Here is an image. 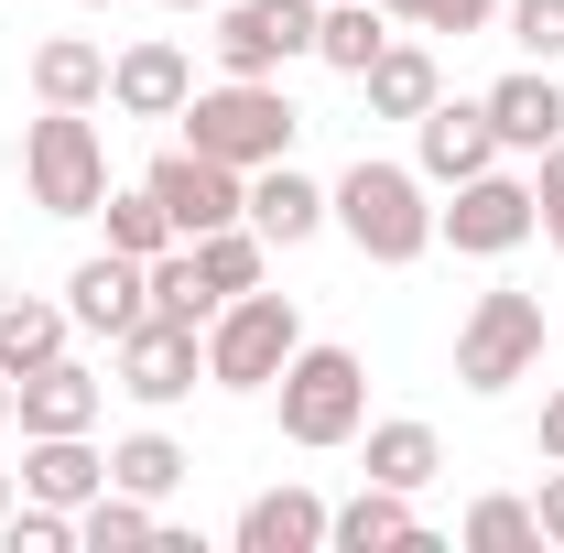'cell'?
<instances>
[{
	"label": "cell",
	"mask_w": 564,
	"mask_h": 553,
	"mask_svg": "<svg viewBox=\"0 0 564 553\" xmlns=\"http://www.w3.org/2000/svg\"><path fill=\"white\" fill-rule=\"evenodd\" d=\"M141 543H163V510L131 499V488H98L76 510V553H141Z\"/></svg>",
	"instance_id": "484cf974"
},
{
	"label": "cell",
	"mask_w": 564,
	"mask_h": 553,
	"mask_svg": "<svg viewBox=\"0 0 564 553\" xmlns=\"http://www.w3.org/2000/svg\"><path fill=\"white\" fill-rule=\"evenodd\" d=\"M478 109H489L499 152H554V141H564V76L554 66H510Z\"/></svg>",
	"instance_id": "2e32d148"
},
{
	"label": "cell",
	"mask_w": 564,
	"mask_h": 553,
	"mask_svg": "<svg viewBox=\"0 0 564 553\" xmlns=\"http://www.w3.org/2000/svg\"><path fill=\"white\" fill-rule=\"evenodd\" d=\"M76 11H120V0H76Z\"/></svg>",
	"instance_id": "f35d334b"
},
{
	"label": "cell",
	"mask_w": 564,
	"mask_h": 553,
	"mask_svg": "<svg viewBox=\"0 0 564 553\" xmlns=\"http://www.w3.org/2000/svg\"><path fill=\"white\" fill-rule=\"evenodd\" d=\"M228 543H239V553H326V499L282 478V488H261V499L239 510V532H228Z\"/></svg>",
	"instance_id": "ffe728a7"
},
{
	"label": "cell",
	"mask_w": 564,
	"mask_h": 553,
	"mask_svg": "<svg viewBox=\"0 0 564 553\" xmlns=\"http://www.w3.org/2000/svg\"><path fill=\"white\" fill-rule=\"evenodd\" d=\"M402 22L380 11V0H326L315 11V66H337V76H369V55L391 44Z\"/></svg>",
	"instance_id": "cb8c5ba5"
},
{
	"label": "cell",
	"mask_w": 564,
	"mask_h": 553,
	"mask_svg": "<svg viewBox=\"0 0 564 553\" xmlns=\"http://www.w3.org/2000/svg\"><path fill=\"white\" fill-rule=\"evenodd\" d=\"M217 304H228V293H217V282L196 272V250H185V239H174V250H163V261H152V315H174V326H207Z\"/></svg>",
	"instance_id": "f1b7e54d"
},
{
	"label": "cell",
	"mask_w": 564,
	"mask_h": 553,
	"mask_svg": "<svg viewBox=\"0 0 564 553\" xmlns=\"http://www.w3.org/2000/svg\"><path fill=\"white\" fill-rule=\"evenodd\" d=\"M185 467H196V456H185L163 423H141V434H120V445H109V488H131V499H152V510L185 488Z\"/></svg>",
	"instance_id": "d4e9b609"
},
{
	"label": "cell",
	"mask_w": 564,
	"mask_h": 553,
	"mask_svg": "<svg viewBox=\"0 0 564 553\" xmlns=\"http://www.w3.org/2000/svg\"><path fill=\"white\" fill-rule=\"evenodd\" d=\"M543 456L564 467V380H554V402H543Z\"/></svg>",
	"instance_id": "d590c367"
},
{
	"label": "cell",
	"mask_w": 564,
	"mask_h": 553,
	"mask_svg": "<svg viewBox=\"0 0 564 553\" xmlns=\"http://www.w3.org/2000/svg\"><path fill=\"white\" fill-rule=\"evenodd\" d=\"M369 120H423L434 98H445V66H434V44H413V33H391L380 55H369Z\"/></svg>",
	"instance_id": "d6986e66"
},
{
	"label": "cell",
	"mask_w": 564,
	"mask_h": 553,
	"mask_svg": "<svg viewBox=\"0 0 564 553\" xmlns=\"http://www.w3.org/2000/svg\"><path fill=\"white\" fill-rule=\"evenodd\" d=\"M456 543H467V553H543V521H532V499H510V488H499V499L467 510V532H456Z\"/></svg>",
	"instance_id": "f546056e"
},
{
	"label": "cell",
	"mask_w": 564,
	"mask_h": 553,
	"mask_svg": "<svg viewBox=\"0 0 564 553\" xmlns=\"http://www.w3.org/2000/svg\"><path fill=\"white\" fill-rule=\"evenodd\" d=\"M196 380H207V326L141 315L131 337H109V391H131L141 413H174V402H185Z\"/></svg>",
	"instance_id": "52a82bcc"
},
{
	"label": "cell",
	"mask_w": 564,
	"mask_h": 553,
	"mask_svg": "<svg viewBox=\"0 0 564 553\" xmlns=\"http://www.w3.org/2000/svg\"><path fill=\"white\" fill-rule=\"evenodd\" d=\"M109 488V456L87 434H22V499H55V510H87Z\"/></svg>",
	"instance_id": "ac0fdd59"
},
{
	"label": "cell",
	"mask_w": 564,
	"mask_h": 553,
	"mask_svg": "<svg viewBox=\"0 0 564 553\" xmlns=\"http://www.w3.org/2000/svg\"><path fill=\"white\" fill-rule=\"evenodd\" d=\"M33 98H44V109H98V98H109V44L44 33V44H33Z\"/></svg>",
	"instance_id": "7402d4cb"
},
{
	"label": "cell",
	"mask_w": 564,
	"mask_h": 553,
	"mask_svg": "<svg viewBox=\"0 0 564 553\" xmlns=\"http://www.w3.org/2000/svg\"><path fill=\"white\" fill-rule=\"evenodd\" d=\"M185 98H196V55L174 33H141V44L109 55V109L120 120H185Z\"/></svg>",
	"instance_id": "8fae6325"
},
{
	"label": "cell",
	"mask_w": 564,
	"mask_h": 553,
	"mask_svg": "<svg viewBox=\"0 0 564 553\" xmlns=\"http://www.w3.org/2000/svg\"><path fill=\"white\" fill-rule=\"evenodd\" d=\"M499 163V131H489V109L478 98H434L413 120V174L445 196V185H467V174H489Z\"/></svg>",
	"instance_id": "7c38bea8"
},
{
	"label": "cell",
	"mask_w": 564,
	"mask_h": 553,
	"mask_svg": "<svg viewBox=\"0 0 564 553\" xmlns=\"http://www.w3.org/2000/svg\"><path fill=\"white\" fill-rule=\"evenodd\" d=\"M326 217H337V239H348L358 261H380V272H413L423 250H434V185H423L413 163H369L358 152L348 174L326 185Z\"/></svg>",
	"instance_id": "6da1fadb"
},
{
	"label": "cell",
	"mask_w": 564,
	"mask_h": 553,
	"mask_svg": "<svg viewBox=\"0 0 564 553\" xmlns=\"http://www.w3.org/2000/svg\"><path fill=\"white\" fill-rule=\"evenodd\" d=\"M293 347H304L293 293H228V304L207 315V380L217 391H272Z\"/></svg>",
	"instance_id": "5b68a950"
},
{
	"label": "cell",
	"mask_w": 564,
	"mask_h": 553,
	"mask_svg": "<svg viewBox=\"0 0 564 553\" xmlns=\"http://www.w3.org/2000/svg\"><path fill=\"white\" fill-rule=\"evenodd\" d=\"M141 185L163 196L174 239H207V228H239V217H250V174H239V163H217V152H196V141H174Z\"/></svg>",
	"instance_id": "30bf717a"
},
{
	"label": "cell",
	"mask_w": 564,
	"mask_h": 553,
	"mask_svg": "<svg viewBox=\"0 0 564 553\" xmlns=\"http://www.w3.org/2000/svg\"><path fill=\"white\" fill-rule=\"evenodd\" d=\"M358 456H369V478L380 488H434L445 478V434H434V423L423 413H391V423H358Z\"/></svg>",
	"instance_id": "44dd1931"
},
{
	"label": "cell",
	"mask_w": 564,
	"mask_h": 553,
	"mask_svg": "<svg viewBox=\"0 0 564 553\" xmlns=\"http://www.w3.org/2000/svg\"><path fill=\"white\" fill-rule=\"evenodd\" d=\"M0 543H11V553H76V510H55V499H11Z\"/></svg>",
	"instance_id": "1f68e13d"
},
{
	"label": "cell",
	"mask_w": 564,
	"mask_h": 553,
	"mask_svg": "<svg viewBox=\"0 0 564 553\" xmlns=\"http://www.w3.org/2000/svg\"><path fill=\"white\" fill-rule=\"evenodd\" d=\"M315 11L326 0H217V76H282L293 55H315Z\"/></svg>",
	"instance_id": "9c48e42d"
},
{
	"label": "cell",
	"mask_w": 564,
	"mask_h": 553,
	"mask_svg": "<svg viewBox=\"0 0 564 553\" xmlns=\"http://www.w3.org/2000/svg\"><path fill=\"white\" fill-rule=\"evenodd\" d=\"M98 228H109V250H131V261H163V250H174V217H163L152 185H109V196H98Z\"/></svg>",
	"instance_id": "83f0119b"
},
{
	"label": "cell",
	"mask_w": 564,
	"mask_h": 553,
	"mask_svg": "<svg viewBox=\"0 0 564 553\" xmlns=\"http://www.w3.org/2000/svg\"><path fill=\"white\" fill-rule=\"evenodd\" d=\"M434 532H423V510H413V488H358V499H337L326 510V553H423Z\"/></svg>",
	"instance_id": "9a60e30c"
},
{
	"label": "cell",
	"mask_w": 564,
	"mask_h": 553,
	"mask_svg": "<svg viewBox=\"0 0 564 553\" xmlns=\"http://www.w3.org/2000/svg\"><path fill=\"white\" fill-rule=\"evenodd\" d=\"M0 521H11V478H0Z\"/></svg>",
	"instance_id": "ab89813d"
},
{
	"label": "cell",
	"mask_w": 564,
	"mask_h": 553,
	"mask_svg": "<svg viewBox=\"0 0 564 553\" xmlns=\"http://www.w3.org/2000/svg\"><path fill=\"white\" fill-rule=\"evenodd\" d=\"M532 358H543V293H478L467 304V326H456V380L478 391V402H499L510 380H532Z\"/></svg>",
	"instance_id": "8992f818"
},
{
	"label": "cell",
	"mask_w": 564,
	"mask_h": 553,
	"mask_svg": "<svg viewBox=\"0 0 564 553\" xmlns=\"http://www.w3.org/2000/svg\"><path fill=\"white\" fill-rule=\"evenodd\" d=\"M22 196L44 217H98V196H109V141H98L87 109L22 120Z\"/></svg>",
	"instance_id": "277c9868"
},
{
	"label": "cell",
	"mask_w": 564,
	"mask_h": 553,
	"mask_svg": "<svg viewBox=\"0 0 564 553\" xmlns=\"http://www.w3.org/2000/svg\"><path fill=\"white\" fill-rule=\"evenodd\" d=\"M272 413H282V445H304V456L358 445V423H369V358L337 347V337H304L272 380Z\"/></svg>",
	"instance_id": "7a4b0ae2"
},
{
	"label": "cell",
	"mask_w": 564,
	"mask_h": 553,
	"mask_svg": "<svg viewBox=\"0 0 564 553\" xmlns=\"http://www.w3.org/2000/svg\"><path fill=\"white\" fill-rule=\"evenodd\" d=\"M402 33H489L499 22V0H380Z\"/></svg>",
	"instance_id": "d6a6232c"
},
{
	"label": "cell",
	"mask_w": 564,
	"mask_h": 553,
	"mask_svg": "<svg viewBox=\"0 0 564 553\" xmlns=\"http://www.w3.org/2000/svg\"><path fill=\"white\" fill-rule=\"evenodd\" d=\"M434 239L456 250V261H510L521 239H532V174H467V185H445V207H434Z\"/></svg>",
	"instance_id": "ba28073f"
},
{
	"label": "cell",
	"mask_w": 564,
	"mask_h": 553,
	"mask_svg": "<svg viewBox=\"0 0 564 553\" xmlns=\"http://www.w3.org/2000/svg\"><path fill=\"white\" fill-rule=\"evenodd\" d=\"M250 228H261L272 250H304V239H326L337 217H326V185L282 152V163H261V174H250Z\"/></svg>",
	"instance_id": "e0dca14e"
},
{
	"label": "cell",
	"mask_w": 564,
	"mask_h": 553,
	"mask_svg": "<svg viewBox=\"0 0 564 553\" xmlns=\"http://www.w3.org/2000/svg\"><path fill=\"white\" fill-rule=\"evenodd\" d=\"M163 11H217V0H163Z\"/></svg>",
	"instance_id": "74e56055"
},
{
	"label": "cell",
	"mask_w": 564,
	"mask_h": 553,
	"mask_svg": "<svg viewBox=\"0 0 564 553\" xmlns=\"http://www.w3.org/2000/svg\"><path fill=\"white\" fill-rule=\"evenodd\" d=\"M499 22H510L521 66H564V0H499Z\"/></svg>",
	"instance_id": "4dcf8cb0"
},
{
	"label": "cell",
	"mask_w": 564,
	"mask_h": 553,
	"mask_svg": "<svg viewBox=\"0 0 564 553\" xmlns=\"http://www.w3.org/2000/svg\"><path fill=\"white\" fill-rule=\"evenodd\" d=\"M532 239H554V250H564V141H554V152H532Z\"/></svg>",
	"instance_id": "836d02e7"
},
{
	"label": "cell",
	"mask_w": 564,
	"mask_h": 553,
	"mask_svg": "<svg viewBox=\"0 0 564 553\" xmlns=\"http://www.w3.org/2000/svg\"><path fill=\"white\" fill-rule=\"evenodd\" d=\"M293 131H304V109L282 98V76H217V87H196V98H185V141H196V152H217V163H239V174L282 163V152H293Z\"/></svg>",
	"instance_id": "3957f363"
},
{
	"label": "cell",
	"mask_w": 564,
	"mask_h": 553,
	"mask_svg": "<svg viewBox=\"0 0 564 553\" xmlns=\"http://www.w3.org/2000/svg\"><path fill=\"white\" fill-rule=\"evenodd\" d=\"M0 434H11V380H0Z\"/></svg>",
	"instance_id": "8d00e7d4"
},
{
	"label": "cell",
	"mask_w": 564,
	"mask_h": 553,
	"mask_svg": "<svg viewBox=\"0 0 564 553\" xmlns=\"http://www.w3.org/2000/svg\"><path fill=\"white\" fill-rule=\"evenodd\" d=\"M185 250H196V272H207L217 293H261V282H272V239H261L250 217H239V228H207V239H185Z\"/></svg>",
	"instance_id": "4316f807"
},
{
	"label": "cell",
	"mask_w": 564,
	"mask_h": 553,
	"mask_svg": "<svg viewBox=\"0 0 564 553\" xmlns=\"http://www.w3.org/2000/svg\"><path fill=\"white\" fill-rule=\"evenodd\" d=\"M98 413H109V380L87 358H44L33 380H11V423L22 434H98Z\"/></svg>",
	"instance_id": "5bb4252c"
},
{
	"label": "cell",
	"mask_w": 564,
	"mask_h": 553,
	"mask_svg": "<svg viewBox=\"0 0 564 553\" xmlns=\"http://www.w3.org/2000/svg\"><path fill=\"white\" fill-rule=\"evenodd\" d=\"M76 315L66 304H44V293H0V380H33L44 358H66Z\"/></svg>",
	"instance_id": "603a6c76"
},
{
	"label": "cell",
	"mask_w": 564,
	"mask_h": 553,
	"mask_svg": "<svg viewBox=\"0 0 564 553\" xmlns=\"http://www.w3.org/2000/svg\"><path fill=\"white\" fill-rule=\"evenodd\" d=\"M532 521H543V543L564 553V467H554V478H543V488H532Z\"/></svg>",
	"instance_id": "e575fe53"
},
{
	"label": "cell",
	"mask_w": 564,
	"mask_h": 553,
	"mask_svg": "<svg viewBox=\"0 0 564 553\" xmlns=\"http://www.w3.org/2000/svg\"><path fill=\"white\" fill-rule=\"evenodd\" d=\"M66 315L87 326V337H131L141 315H152V261H131V250H87L66 272Z\"/></svg>",
	"instance_id": "4fadbf2b"
}]
</instances>
